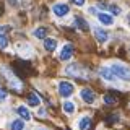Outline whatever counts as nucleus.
I'll return each instance as SVG.
<instances>
[{"mask_svg":"<svg viewBox=\"0 0 130 130\" xmlns=\"http://www.w3.org/2000/svg\"><path fill=\"white\" fill-rule=\"evenodd\" d=\"M111 68H112L114 75H116L117 78H120V80H130V68L128 67L120 65V63H114Z\"/></svg>","mask_w":130,"mask_h":130,"instance_id":"nucleus-1","label":"nucleus"},{"mask_svg":"<svg viewBox=\"0 0 130 130\" xmlns=\"http://www.w3.org/2000/svg\"><path fill=\"white\" fill-rule=\"evenodd\" d=\"M59 93H60V96H63V98L72 96L73 94V85L68 83V81H60L59 83Z\"/></svg>","mask_w":130,"mask_h":130,"instance_id":"nucleus-2","label":"nucleus"},{"mask_svg":"<svg viewBox=\"0 0 130 130\" xmlns=\"http://www.w3.org/2000/svg\"><path fill=\"white\" fill-rule=\"evenodd\" d=\"M81 99H83L85 103H88V104L94 103L96 96H94V93H93V89H89V88H83V89H81Z\"/></svg>","mask_w":130,"mask_h":130,"instance_id":"nucleus-3","label":"nucleus"},{"mask_svg":"<svg viewBox=\"0 0 130 130\" xmlns=\"http://www.w3.org/2000/svg\"><path fill=\"white\" fill-rule=\"evenodd\" d=\"M52 11H54L55 16H65L70 11V8H68V5H65V3H57V5H54Z\"/></svg>","mask_w":130,"mask_h":130,"instance_id":"nucleus-4","label":"nucleus"},{"mask_svg":"<svg viewBox=\"0 0 130 130\" xmlns=\"http://www.w3.org/2000/svg\"><path fill=\"white\" fill-rule=\"evenodd\" d=\"M99 75L103 76L104 80H107V81H114V80L117 78V76L114 75L112 68H107V67H103V68H101V70H99Z\"/></svg>","mask_w":130,"mask_h":130,"instance_id":"nucleus-5","label":"nucleus"},{"mask_svg":"<svg viewBox=\"0 0 130 130\" xmlns=\"http://www.w3.org/2000/svg\"><path fill=\"white\" fill-rule=\"evenodd\" d=\"M72 55H73V47L70 46V44L63 46L62 51H60V60H68Z\"/></svg>","mask_w":130,"mask_h":130,"instance_id":"nucleus-6","label":"nucleus"},{"mask_svg":"<svg viewBox=\"0 0 130 130\" xmlns=\"http://www.w3.org/2000/svg\"><path fill=\"white\" fill-rule=\"evenodd\" d=\"M98 20H99L103 24H106V26H111V24L114 23V18L111 15H107V13H99L98 15Z\"/></svg>","mask_w":130,"mask_h":130,"instance_id":"nucleus-7","label":"nucleus"},{"mask_svg":"<svg viewBox=\"0 0 130 130\" xmlns=\"http://www.w3.org/2000/svg\"><path fill=\"white\" fill-rule=\"evenodd\" d=\"M94 36H96V39L99 41V42H106L107 41V32H106L104 29H101V28H94Z\"/></svg>","mask_w":130,"mask_h":130,"instance_id":"nucleus-8","label":"nucleus"},{"mask_svg":"<svg viewBox=\"0 0 130 130\" xmlns=\"http://www.w3.org/2000/svg\"><path fill=\"white\" fill-rule=\"evenodd\" d=\"M89 127H91V119L89 117H81L78 122V128L80 130H89Z\"/></svg>","mask_w":130,"mask_h":130,"instance_id":"nucleus-9","label":"nucleus"},{"mask_svg":"<svg viewBox=\"0 0 130 130\" xmlns=\"http://www.w3.org/2000/svg\"><path fill=\"white\" fill-rule=\"evenodd\" d=\"M44 47H46V51L49 52H52V51H55V47H57V41L55 39H44Z\"/></svg>","mask_w":130,"mask_h":130,"instance_id":"nucleus-10","label":"nucleus"},{"mask_svg":"<svg viewBox=\"0 0 130 130\" xmlns=\"http://www.w3.org/2000/svg\"><path fill=\"white\" fill-rule=\"evenodd\" d=\"M75 24L80 28L81 31H88V28H89V26H88V23L85 21V20L81 18V16H76V18H75Z\"/></svg>","mask_w":130,"mask_h":130,"instance_id":"nucleus-11","label":"nucleus"},{"mask_svg":"<svg viewBox=\"0 0 130 130\" xmlns=\"http://www.w3.org/2000/svg\"><path fill=\"white\" fill-rule=\"evenodd\" d=\"M16 112H18V114L23 117L24 120H29V119H31V114H29V111H28L26 107H23V106H20V107L16 109Z\"/></svg>","mask_w":130,"mask_h":130,"instance_id":"nucleus-12","label":"nucleus"},{"mask_svg":"<svg viewBox=\"0 0 130 130\" xmlns=\"http://www.w3.org/2000/svg\"><path fill=\"white\" fill-rule=\"evenodd\" d=\"M39 103H41V101H39V98L36 96L34 93H31V94L28 96V104H29V106H32V107H36V106H39Z\"/></svg>","mask_w":130,"mask_h":130,"instance_id":"nucleus-13","label":"nucleus"},{"mask_svg":"<svg viewBox=\"0 0 130 130\" xmlns=\"http://www.w3.org/2000/svg\"><path fill=\"white\" fill-rule=\"evenodd\" d=\"M46 34H47L46 28H36V29H34V36L38 39H46Z\"/></svg>","mask_w":130,"mask_h":130,"instance_id":"nucleus-14","label":"nucleus"},{"mask_svg":"<svg viewBox=\"0 0 130 130\" xmlns=\"http://www.w3.org/2000/svg\"><path fill=\"white\" fill-rule=\"evenodd\" d=\"M68 73V75H73V76H80V68L78 65H70V67H67V70H65Z\"/></svg>","mask_w":130,"mask_h":130,"instance_id":"nucleus-15","label":"nucleus"},{"mask_svg":"<svg viewBox=\"0 0 130 130\" xmlns=\"http://www.w3.org/2000/svg\"><path fill=\"white\" fill-rule=\"evenodd\" d=\"M63 111L67 112V114H73V112H75V104L70 103V101L63 103Z\"/></svg>","mask_w":130,"mask_h":130,"instance_id":"nucleus-16","label":"nucleus"},{"mask_svg":"<svg viewBox=\"0 0 130 130\" xmlns=\"http://www.w3.org/2000/svg\"><path fill=\"white\" fill-rule=\"evenodd\" d=\"M24 128V122L23 120H15L11 124V130H23Z\"/></svg>","mask_w":130,"mask_h":130,"instance_id":"nucleus-17","label":"nucleus"},{"mask_svg":"<svg viewBox=\"0 0 130 130\" xmlns=\"http://www.w3.org/2000/svg\"><path fill=\"white\" fill-rule=\"evenodd\" d=\"M8 46V39L5 34H0V49H5Z\"/></svg>","mask_w":130,"mask_h":130,"instance_id":"nucleus-18","label":"nucleus"},{"mask_svg":"<svg viewBox=\"0 0 130 130\" xmlns=\"http://www.w3.org/2000/svg\"><path fill=\"white\" fill-rule=\"evenodd\" d=\"M104 103H106V104H116L117 99H116L114 96H111V94H106V96H104Z\"/></svg>","mask_w":130,"mask_h":130,"instance_id":"nucleus-19","label":"nucleus"},{"mask_svg":"<svg viewBox=\"0 0 130 130\" xmlns=\"http://www.w3.org/2000/svg\"><path fill=\"white\" fill-rule=\"evenodd\" d=\"M109 10H111L114 15H120V8L117 7V5H111V7H109Z\"/></svg>","mask_w":130,"mask_h":130,"instance_id":"nucleus-20","label":"nucleus"},{"mask_svg":"<svg viewBox=\"0 0 130 130\" xmlns=\"http://www.w3.org/2000/svg\"><path fill=\"white\" fill-rule=\"evenodd\" d=\"M5 98H7V91L0 88V99H5Z\"/></svg>","mask_w":130,"mask_h":130,"instance_id":"nucleus-21","label":"nucleus"},{"mask_svg":"<svg viewBox=\"0 0 130 130\" xmlns=\"http://www.w3.org/2000/svg\"><path fill=\"white\" fill-rule=\"evenodd\" d=\"M8 29H10V26H2V28H0V34H5Z\"/></svg>","mask_w":130,"mask_h":130,"instance_id":"nucleus-22","label":"nucleus"},{"mask_svg":"<svg viewBox=\"0 0 130 130\" xmlns=\"http://www.w3.org/2000/svg\"><path fill=\"white\" fill-rule=\"evenodd\" d=\"M72 2L75 3V5H78V7H81V5H83V3H85V0H72Z\"/></svg>","mask_w":130,"mask_h":130,"instance_id":"nucleus-23","label":"nucleus"},{"mask_svg":"<svg viewBox=\"0 0 130 130\" xmlns=\"http://www.w3.org/2000/svg\"><path fill=\"white\" fill-rule=\"evenodd\" d=\"M10 2V5H16V0H8Z\"/></svg>","mask_w":130,"mask_h":130,"instance_id":"nucleus-24","label":"nucleus"},{"mask_svg":"<svg viewBox=\"0 0 130 130\" xmlns=\"http://www.w3.org/2000/svg\"><path fill=\"white\" fill-rule=\"evenodd\" d=\"M128 24H130V15H128Z\"/></svg>","mask_w":130,"mask_h":130,"instance_id":"nucleus-25","label":"nucleus"},{"mask_svg":"<svg viewBox=\"0 0 130 130\" xmlns=\"http://www.w3.org/2000/svg\"><path fill=\"white\" fill-rule=\"evenodd\" d=\"M0 16H2V8H0Z\"/></svg>","mask_w":130,"mask_h":130,"instance_id":"nucleus-26","label":"nucleus"},{"mask_svg":"<svg viewBox=\"0 0 130 130\" xmlns=\"http://www.w3.org/2000/svg\"><path fill=\"white\" fill-rule=\"evenodd\" d=\"M39 130H44V128H39Z\"/></svg>","mask_w":130,"mask_h":130,"instance_id":"nucleus-27","label":"nucleus"}]
</instances>
